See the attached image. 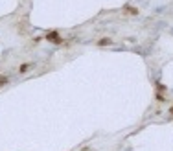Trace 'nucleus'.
Wrapping results in <instances>:
<instances>
[{"label": "nucleus", "mask_w": 173, "mask_h": 151, "mask_svg": "<svg viewBox=\"0 0 173 151\" xmlns=\"http://www.w3.org/2000/svg\"><path fill=\"white\" fill-rule=\"evenodd\" d=\"M28 66H30V65H20V72H26Z\"/></svg>", "instance_id": "obj_4"}, {"label": "nucleus", "mask_w": 173, "mask_h": 151, "mask_svg": "<svg viewBox=\"0 0 173 151\" xmlns=\"http://www.w3.org/2000/svg\"><path fill=\"white\" fill-rule=\"evenodd\" d=\"M98 44H100V46H103V44H110V39H101Z\"/></svg>", "instance_id": "obj_3"}, {"label": "nucleus", "mask_w": 173, "mask_h": 151, "mask_svg": "<svg viewBox=\"0 0 173 151\" xmlns=\"http://www.w3.org/2000/svg\"><path fill=\"white\" fill-rule=\"evenodd\" d=\"M46 41H50V43H55V44H59V43H61V41H63V39L59 37V33H57V31H50V33H48V35H46Z\"/></svg>", "instance_id": "obj_1"}, {"label": "nucleus", "mask_w": 173, "mask_h": 151, "mask_svg": "<svg viewBox=\"0 0 173 151\" xmlns=\"http://www.w3.org/2000/svg\"><path fill=\"white\" fill-rule=\"evenodd\" d=\"M169 114H171V116H173V107H171V109H169Z\"/></svg>", "instance_id": "obj_5"}, {"label": "nucleus", "mask_w": 173, "mask_h": 151, "mask_svg": "<svg viewBox=\"0 0 173 151\" xmlns=\"http://www.w3.org/2000/svg\"><path fill=\"white\" fill-rule=\"evenodd\" d=\"M125 11H127V13H133V15H136V13H138V9H136V8H131V6H127Z\"/></svg>", "instance_id": "obj_2"}]
</instances>
